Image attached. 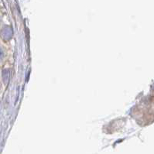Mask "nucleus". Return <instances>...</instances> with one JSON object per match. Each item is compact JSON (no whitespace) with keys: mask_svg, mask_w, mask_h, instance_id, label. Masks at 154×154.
Listing matches in <instances>:
<instances>
[{"mask_svg":"<svg viewBox=\"0 0 154 154\" xmlns=\"http://www.w3.org/2000/svg\"><path fill=\"white\" fill-rule=\"evenodd\" d=\"M0 35L4 40H9L11 39L13 36V30L9 26H5L1 31Z\"/></svg>","mask_w":154,"mask_h":154,"instance_id":"f257e3e1","label":"nucleus"},{"mask_svg":"<svg viewBox=\"0 0 154 154\" xmlns=\"http://www.w3.org/2000/svg\"><path fill=\"white\" fill-rule=\"evenodd\" d=\"M3 56H4V52H3V51L2 50V48L0 47V60L3 58Z\"/></svg>","mask_w":154,"mask_h":154,"instance_id":"f03ea898","label":"nucleus"}]
</instances>
